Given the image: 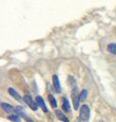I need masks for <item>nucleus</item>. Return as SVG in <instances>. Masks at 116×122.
I'll return each instance as SVG.
<instances>
[{"label": "nucleus", "mask_w": 116, "mask_h": 122, "mask_svg": "<svg viewBox=\"0 0 116 122\" xmlns=\"http://www.w3.org/2000/svg\"><path fill=\"white\" fill-rule=\"evenodd\" d=\"M87 97H88V91L87 90H84L82 93L79 94V100L80 101H84L87 99Z\"/></svg>", "instance_id": "4468645a"}, {"label": "nucleus", "mask_w": 116, "mask_h": 122, "mask_svg": "<svg viewBox=\"0 0 116 122\" xmlns=\"http://www.w3.org/2000/svg\"><path fill=\"white\" fill-rule=\"evenodd\" d=\"M36 102H37L38 106H39V107H41V109L43 110L45 113H47V112H48L47 106H46L45 102H44V100H43V98L40 97V96H37V97H36Z\"/></svg>", "instance_id": "20e7f679"}, {"label": "nucleus", "mask_w": 116, "mask_h": 122, "mask_svg": "<svg viewBox=\"0 0 116 122\" xmlns=\"http://www.w3.org/2000/svg\"><path fill=\"white\" fill-rule=\"evenodd\" d=\"M107 50L109 53H111V54H113V55H116V44L114 43H111L108 45V47H107Z\"/></svg>", "instance_id": "9d476101"}, {"label": "nucleus", "mask_w": 116, "mask_h": 122, "mask_svg": "<svg viewBox=\"0 0 116 122\" xmlns=\"http://www.w3.org/2000/svg\"><path fill=\"white\" fill-rule=\"evenodd\" d=\"M8 120H10L11 122H21V118L18 115H9Z\"/></svg>", "instance_id": "ddd939ff"}, {"label": "nucleus", "mask_w": 116, "mask_h": 122, "mask_svg": "<svg viewBox=\"0 0 116 122\" xmlns=\"http://www.w3.org/2000/svg\"><path fill=\"white\" fill-rule=\"evenodd\" d=\"M56 116H57L58 119L61 120V121H63V122H69V120L67 119V117L62 113L61 110H58V109L56 110Z\"/></svg>", "instance_id": "1a4fd4ad"}, {"label": "nucleus", "mask_w": 116, "mask_h": 122, "mask_svg": "<svg viewBox=\"0 0 116 122\" xmlns=\"http://www.w3.org/2000/svg\"><path fill=\"white\" fill-rule=\"evenodd\" d=\"M90 115H91V111H90V107L88 105H83L82 108L79 110V118L82 121L87 122L90 119Z\"/></svg>", "instance_id": "f257e3e1"}, {"label": "nucleus", "mask_w": 116, "mask_h": 122, "mask_svg": "<svg viewBox=\"0 0 116 122\" xmlns=\"http://www.w3.org/2000/svg\"><path fill=\"white\" fill-rule=\"evenodd\" d=\"M24 101H25L26 104L33 110V111H37V110H38V104H37V102L34 101L33 98L31 97L30 95H26V96L24 97Z\"/></svg>", "instance_id": "f03ea898"}, {"label": "nucleus", "mask_w": 116, "mask_h": 122, "mask_svg": "<svg viewBox=\"0 0 116 122\" xmlns=\"http://www.w3.org/2000/svg\"><path fill=\"white\" fill-rule=\"evenodd\" d=\"M8 93H9V95L12 98H14L15 100H17V101H21V97L19 96V94L17 93L16 91H15L14 89H12V87H9L8 89Z\"/></svg>", "instance_id": "6e6552de"}, {"label": "nucleus", "mask_w": 116, "mask_h": 122, "mask_svg": "<svg viewBox=\"0 0 116 122\" xmlns=\"http://www.w3.org/2000/svg\"><path fill=\"white\" fill-rule=\"evenodd\" d=\"M1 107L2 109L4 110L5 112L7 113H12V112H15V108H13L11 105L7 104V103H1Z\"/></svg>", "instance_id": "0eeeda50"}, {"label": "nucleus", "mask_w": 116, "mask_h": 122, "mask_svg": "<svg viewBox=\"0 0 116 122\" xmlns=\"http://www.w3.org/2000/svg\"><path fill=\"white\" fill-rule=\"evenodd\" d=\"M15 113H16V115H18V116L25 117L29 122H33L32 120H30V119H29V117H28V116H26V112H25V110H24V108H22V107H21V106L15 107Z\"/></svg>", "instance_id": "39448f33"}, {"label": "nucleus", "mask_w": 116, "mask_h": 122, "mask_svg": "<svg viewBox=\"0 0 116 122\" xmlns=\"http://www.w3.org/2000/svg\"><path fill=\"white\" fill-rule=\"evenodd\" d=\"M48 99H49V103H50V105H51V107L54 109H56L57 108V102L55 100V98L53 97V95H49Z\"/></svg>", "instance_id": "9b49d317"}, {"label": "nucleus", "mask_w": 116, "mask_h": 122, "mask_svg": "<svg viewBox=\"0 0 116 122\" xmlns=\"http://www.w3.org/2000/svg\"><path fill=\"white\" fill-rule=\"evenodd\" d=\"M53 85H54V89H55V91L58 92V93H60L61 92L60 82H59V78H58V76L56 74L53 75Z\"/></svg>", "instance_id": "423d86ee"}, {"label": "nucleus", "mask_w": 116, "mask_h": 122, "mask_svg": "<svg viewBox=\"0 0 116 122\" xmlns=\"http://www.w3.org/2000/svg\"><path fill=\"white\" fill-rule=\"evenodd\" d=\"M72 101H73V107H74V109L77 110L79 107V95L77 94V90L76 87H74V91L72 92Z\"/></svg>", "instance_id": "7ed1b4c3"}, {"label": "nucleus", "mask_w": 116, "mask_h": 122, "mask_svg": "<svg viewBox=\"0 0 116 122\" xmlns=\"http://www.w3.org/2000/svg\"><path fill=\"white\" fill-rule=\"evenodd\" d=\"M62 109L65 112H69L70 111V106H69V103L67 101V99H63V103H62Z\"/></svg>", "instance_id": "f8f14e48"}]
</instances>
